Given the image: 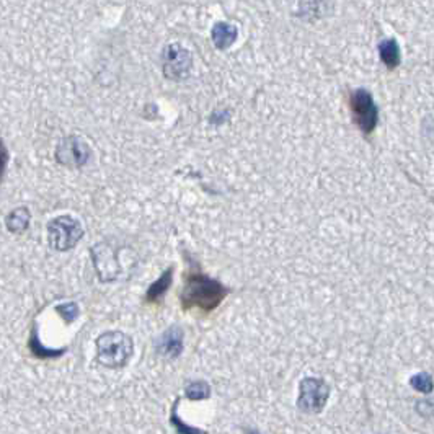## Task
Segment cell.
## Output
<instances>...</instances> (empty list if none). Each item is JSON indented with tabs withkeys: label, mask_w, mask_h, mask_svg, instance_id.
Here are the masks:
<instances>
[{
	"label": "cell",
	"mask_w": 434,
	"mask_h": 434,
	"mask_svg": "<svg viewBox=\"0 0 434 434\" xmlns=\"http://www.w3.org/2000/svg\"><path fill=\"white\" fill-rule=\"evenodd\" d=\"M230 289L221 281L204 275L198 266L186 271L180 301L183 310H199L203 314L216 310L224 299L229 296Z\"/></svg>",
	"instance_id": "6da1fadb"
},
{
	"label": "cell",
	"mask_w": 434,
	"mask_h": 434,
	"mask_svg": "<svg viewBox=\"0 0 434 434\" xmlns=\"http://www.w3.org/2000/svg\"><path fill=\"white\" fill-rule=\"evenodd\" d=\"M93 266L101 283H113L124 275L129 276L137 265V257L129 247L115 240H105L92 247Z\"/></svg>",
	"instance_id": "7a4b0ae2"
},
{
	"label": "cell",
	"mask_w": 434,
	"mask_h": 434,
	"mask_svg": "<svg viewBox=\"0 0 434 434\" xmlns=\"http://www.w3.org/2000/svg\"><path fill=\"white\" fill-rule=\"evenodd\" d=\"M134 342L123 332H105L97 339V359L110 369H121L131 361Z\"/></svg>",
	"instance_id": "3957f363"
},
{
	"label": "cell",
	"mask_w": 434,
	"mask_h": 434,
	"mask_svg": "<svg viewBox=\"0 0 434 434\" xmlns=\"http://www.w3.org/2000/svg\"><path fill=\"white\" fill-rule=\"evenodd\" d=\"M348 105H350V113L355 126L364 136L373 134L379 124V106L374 100L373 93L368 88H355L350 92Z\"/></svg>",
	"instance_id": "277c9868"
},
{
	"label": "cell",
	"mask_w": 434,
	"mask_h": 434,
	"mask_svg": "<svg viewBox=\"0 0 434 434\" xmlns=\"http://www.w3.org/2000/svg\"><path fill=\"white\" fill-rule=\"evenodd\" d=\"M332 387L328 386L325 379L320 377H304L299 382V395H297V408L302 413L307 415H317L322 413L328 402Z\"/></svg>",
	"instance_id": "5b68a950"
},
{
	"label": "cell",
	"mask_w": 434,
	"mask_h": 434,
	"mask_svg": "<svg viewBox=\"0 0 434 434\" xmlns=\"http://www.w3.org/2000/svg\"><path fill=\"white\" fill-rule=\"evenodd\" d=\"M48 234L52 248L57 252H67L72 250L83 237V227L72 216H59L49 221Z\"/></svg>",
	"instance_id": "8992f818"
},
{
	"label": "cell",
	"mask_w": 434,
	"mask_h": 434,
	"mask_svg": "<svg viewBox=\"0 0 434 434\" xmlns=\"http://www.w3.org/2000/svg\"><path fill=\"white\" fill-rule=\"evenodd\" d=\"M193 69V56L190 49L183 48L180 43H170L162 51V72L168 80L183 82L190 77Z\"/></svg>",
	"instance_id": "52a82bcc"
},
{
	"label": "cell",
	"mask_w": 434,
	"mask_h": 434,
	"mask_svg": "<svg viewBox=\"0 0 434 434\" xmlns=\"http://www.w3.org/2000/svg\"><path fill=\"white\" fill-rule=\"evenodd\" d=\"M92 157V149L87 142L79 136H69L62 139L56 149V160L66 167L80 168L88 164Z\"/></svg>",
	"instance_id": "ba28073f"
},
{
	"label": "cell",
	"mask_w": 434,
	"mask_h": 434,
	"mask_svg": "<svg viewBox=\"0 0 434 434\" xmlns=\"http://www.w3.org/2000/svg\"><path fill=\"white\" fill-rule=\"evenodd\" d=\"M155 355L164 359H177L185 350V332L180 325L168 326L154 342Z\"/></svg>",
	"instance_id": "9c48e42d"
},
{
	"label": "cell",
	"mask_w": 434,
	"mask_h": 434,
	"mask_svg": "<svg viewBox=\"0 0 434 434\" xmlns=\"http://www.w3.org/2000/svg\"><path fill=\"white\" fill-rule=\"evenodd\" d=\"M237 38H239V28L234 23H229V21L214 23L211 30V39L219 51H226V49L234 46Z\"/></svg>",
	"instance_id": "30bf717a"
},
{
	"label": "cell",
	"mask_w": 434,
	"mask_h": 434,
	"mask_svg": "<svg viewBox=\"0 0 434 434\" xmlns=\"http://www.w3.org/2000/svg\"><path fill=\"white\" fill-rule=\"evenodd\" d=\"M173 273H175V266H168L157 279L149 286V289L146 290L144 301L146 304H159L165 297V294L168 293V289L172 288L173 283Z\"/></svg>",
	"instance_id": "8fae6325"
},
{
	"label": "cell",
	"mask_w": 434,
	"mask_h": 434,
	"mask_svg": "<svg viewBox=\"0 0 434 434\" xmlns=\"http://www.w3.org/2000/svg\"><path fill=\"white\" fill-rule=\"evenodd\" d=\"M379 57L382 61V64L387 67L388 70L397 69L402 62V52H400V44L397 39L386 38L377 44Z\"/></svg>",
	"instance_id": "7c38bea8"
},
{
	"label": "cell",
	"mask_w": 434,
	"mask_h": 434,
	"mask_svg": "<svg viewBox=\"0 0 434 434\" xmlns=\"http://www.w3.org/2000/svg\"><path fill=\"white\" fill-rule=\"evenodd\" d=\"M213 388L209 386L208 380H190L185 386V397L191 402H201L208 400L211 397Z\"/></svg>",
	"instance_id": "4fadbf2b"
},
{
	"label": "cell",
	"mask_w": 434,
	"mask_h": 434,
	"mask_svg": "<svg viewBox=\"0 0 434 434\" xmlns=\"http://www.w3.org/2000/svg\"><path fill=\"white\" fill-rule=\"evenodd\" d=\"M7 229L12 234H23L28 229L30 224V211L26 208H19L15 211H12L7 216Z\"/></svg>",
	"instance_id": "5bb4252c"
},
{
	"label": "cell",
	"mask_w": 434,
	"mask_h": 434,
	"mask_svg": "<svg viewBox=\"0 0 434 434\" xmlns=\"http://www.w3.org/2000/svg\"><path fill=\"white\" fill-rule=\"evenodd\" d=\"M178 404H180V398H177V402L172 406V411H170V424H172L173 429H175L177 434H208V431L201 428L190 426V424L183 423V420L178 416Z\"/></svg>",
	"instance_id": "9a60e30c"
},
{
	"label": "cell",
	"mask_w": 434,
	"mask_h": 434,
	"mask_svg": "<svg viewBox=\"0 0 434 434\" xmlns=\"http://www.w3.org/2000/svg\"><path fill=\"white\" fill-rule=\"evenodd\" d=\"M410 386L420 393H431L433 392V377L429 373H418L411 375Z\"/></svg>",
	"instance_id": "2e32d148"
},
{
	"label": "cell",
	"mask_w": 434,
	"mask_h": 434,
	"mask_svg": "<svg viewBox=\"0 0 434 434\" xmlns=\"http://www.w3.org/2000/svg\"><path fill=\"white\" fill-rule=\"evenodd\" d=\"M56 310L59 312V315L67 322V324H70V322H74L79 317V306L75 302L61 304V306L56 307Z\"/></svg>",
	"instance_id": "e0dca14e"
},
{
	"label": "cell",
	"mask_w": 434,
	"mask_h": 434,
	"mask_svg": "<svg viewBox=\"0 0 434 434\" xmlns=\"http://www.w3.org/2000/svg\"><path fill=\"white\" fill-rule=\"evenodd\" d=\"M7 162H8L7 149H6V146H3L2 139H0V178H2L3 175V170H6L7 167Z\"/></svg>",
	"instance_id": "ac0fdd59"
},
{
	"label": "cell",
	"mask_w": 434,
	"mask_h": 434,
	"mask_svg": "<svg viewBox=\"0 0 434 434\" xmlns=\"http://www.w3.org/2000/svg\"><path fill=\"white\" fill-rule=\"evenodd\" d=\"M241 431H244V434H262L257 428H253V426H241Z\"/></svg>",
	"instance_id": "d6986e66"
}]
</instances>
